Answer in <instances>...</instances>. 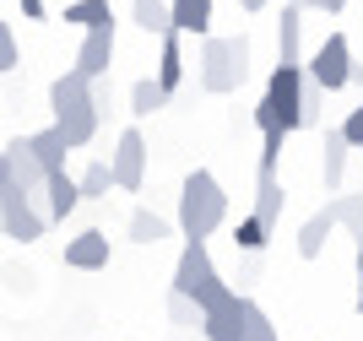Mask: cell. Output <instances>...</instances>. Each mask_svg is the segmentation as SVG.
<instances>
[{
  "label": "cell",
  "mask_w": 363,
  "mask_h": 341,
  "mask_svg": "<svg viewBox=\"0 0 363 341\" xmlns=\"http://www.w3.org/2000/svg\"><path fill=\"white\" fill-rule=\"evenodd\" d=\"M130 238H136V244H163V238H168V223L157 217V211L136 206V211H130Z\"/></svg>",
  "instance_id": "25"
},
{
  "label": "cell",
  "mask_w": 363,
  "mask_h": 341,
  "mask_svg": "<svg viewBox=\"0 0 363 341\" xmlns=\"http://www.w3.org/2000/svg\"><path fill=\"white\" fill-rule=\"evenodd\" d=\"M114 28H98L82 38V55H76V76L82 82H98V76H108V65H114Z\"/></svg>",
  "instance_id": "10"
},
{
  "label": "cell",
  "mask_w": 363,
  "mask_h": 341,
  "mask_svg": "<svg viewBox=\"0 0 363 341\" xmlns=\"http://www.w3.org/2000/svg\"><path fill=\"white\" fill-rule=\"evenodd\" d=\"M298 33H303V11L282 6V16H277V65H303L298 60Z\"/></svg>",
  "instance_id": "16"
},
{
  "label": "cell",
  "mask_w": 363,
  "mask_h": 341,
  "mask_svg": "<svg viewBox=\"0 0 363 341\" xmlns=\"http://www.w3.org/2000/svg\"><path fill=\"white\" fill-rule=\"evenodd\" d=\"M108 184H114V179H108V163L92 157V163L82 168V179H76V195H82V201H98V195H108Z\"/></svg>",
  "instance_id": "26"
},
{
  "label": "cell",
  "mask_w": 363,
  "mask_h": 341,
  "mask_svg": "<svg viewBox=\"0 0 363 341\" xmlns=\"http://www.w3.org/2000/svg\"><path fill=\"white\" fill-rule=\"evenodd\" d=\"M49 108H55V130H60L65 152L87 147L98 135V98H92V82H82L76 71L49 82Z\"/></svg>",
  "instance_id": "1"
},
{
  "label": "cell",
  "mask_w": 363,
  "mask_h": 341,
  "mask_svg": "<svg viewBox=\"0 0 363 341\" xmlns=\"http://www.w3.org/2000/svg\"><path fill=\"white\" fill-rule=\"evenodd\" d=\"M358 250H363V233H358Z\"/></svg>",
  "instance_id": "38"
},
{
  "label": "cell",
  "mask_w": 363,
  "mask_h": 341,
  "mask_svg": "<svg viewBox=\"0 0 363 341\" xmlns=\"http://www.w3.org/2000/svg\"><path fill=\"white\" fill-rule=\"evenodd\" d=\"M108 179L120 190H141V179H147V141H141V130H120L114 157H108Z\"/></svg>",
  "instance_id": "9"
},
{
  "label": "cell",
  "mask_w": 363,
  "mask_h": 341,
  "mask_svg": "<svg viewBox=\"0 0 363 341\" xmlns=\"http://www.w3.org/2000/svg\"><path fill=\"white\" fill-rule=\"evenodd\" d=\"M347 71H352V38L347 33H325V44L309 55V82L320 92H342L347 87Z\"/></svg>",
  "instance_id": "6"
},
{
  "label": "cell",
  "mask_w": 363,
  "mask_h": 341,
  "mask_svg": "<svg viewBox=\"0 0 363 341\" xmlns=\"http://www.w3.org/2000/svg\"><path fill=\"white\" fill-rule=\"evenodd\" d=\"M244 11H266V0H239Z\"/></svg>",
  "instance_id": "37"
},
{
  "label": "cell",
  "mask_w": 363,
  "mask_h": 341,
  "mask_svg": "<svg viewBox=\"0 0 363 341\" xmlns=\"http://www.w3.org/2000/svg\"><path fill=\"white\" fill-rule=\"evenodd\" d=\"M347 87H358V92H363V65H358V60H352V71H347Z\"/></svg>",
  "instance_id": "34"
},
{
  "label": "cell",
  "mask_w": 363,
  "mask_h": 341,
  "mask_svg": "<svg viewBox=\"0 0 363 341\" xmlns=\"http://www.w3.org/2000/svg\"><path fill=\"white\" fill-rule=\"evenodd\" d=\"M250 76V44L244 38H201V87L206 92H233Z\"/></svg>",
  "instance_id": "5"
},
{
  "label": "cell",
  "mask_w": 363,
  "mask_h": 341,
  "mask_svg": "<svg viewBox=\"0 0 363 341\" xmlns=\"http://www.w3.org/2000/svg\"><path fill=\"white\" fill-rule=\"evenodd\" d=\"M298 92H303V65H277L272 82H266V98L255 104L260 135L288 141V135L298 130Z\"/></svg>",
  "instance_id": "3"
},
{
  "label": "cell",
  "mask_w": 363,
  "mask_h": 341,
  "mask_svg": "<svg viewBox=\"0 0 363 341\" xmlns=\"http://www.w3.org/2000/svg\"><path fill=\"white\" fill-rule=\"evenodd\" d=\"M347 141H342V130H325V141H320V174H325V184H342V168H347Z\"/></svg>",
  "instance_id": "21"
},
{
  "label": "cell",
  "mask_w": 363,
  "mask_h": 341,
  "mask_svg": "<svg viewBox=\"0 0 363 341\" xmlns=\"http://www.w3.org/2000/svg\"><path fill=\"white\" fill-rule=\"evenodd\" d=\"M0 190H11V168H6V157H0Z\"/></svg>",
  "instance_id": "36"
},
{
  "label": "cell",
  "mask_w": 363,
  "mask_h": 341,
  "mask_svg": "<svg viewBox=\"0 0 363 341\" xmlns=\"http://www.w3.org/2000/svg\"><path fill=\"white\" fill-rule=\"evenodd\" d=\"M331 228H336V217H331V206H320L309 223L298 228V255L303 260H315L320 250H325V238H331Z\"/></svg>",
  "instance_id": "19"
},
{
  "label": "cell",
  "mask_w": 363,
  "mask_h": 341,
  "mask_svg": "<svg viewBox=\"0 0 363 341\" xmlns=\"http://www.w3.org/2000/svg\"><path fill=\"white\" fill-rule=\"evenodd\" d=\"M336 130H342V141H347V147H358V152H363V104L352 108V114L342 119V125H336Z\"/></svg>",
  "instance_id": "31"
},
{
  "label": "cell",
  "mask_w": 363,
  "mask_h": 341,
  "mask_svg": "<svg viewBox=\"0 0 363 341\" xmlns=\"http://www.w3.org/2000/svg\"><path fill=\"white\" fill-rule=\"evenodd\" d=\"M163 92H174L184 82V49H179V33H163V49H157V76H152Z\"/></svg>",
  "instance_id": "15"
},
{
  "label": "cell",
  "mask_w": 363,
  "mask_h": 341,
  "mask_svg": "<svg viewBox=\"0 0 363 341\" xmlns=\"http://www.w3.org/2000/svg\"><path fill=\"white\" fill-rule=\"evenodd\" d=\"M325 206H331V217H336L342 228H347L352 238L363 233V190H358V195H331Z\"/></svg>",
  "instance_id": "24"
},
{
  "label": "cell",
  "mask_w": 363,
  "mask_h": 341,
  "mask_svg": "<svg viewBox=\"0 0 363 341\" xmlns=\"http://www.w3.org/2000/svg\"><path fill=\"white\" fill-rule=\"evenodd\" d=\"M320 104H325V92L303 76V92H298V130H315V125H320Z\"/></svg>",
  "instance_id": "28"
},
{
  "label": "cell",
  "mask_w": 363,
  "mask_h": 341,
  "mask_svg": "<svg viewBox=\"0 0 363 341\" xmlns=\"http://www.w3.org/2000/svg\"><path fill=\"white\" fill-rule=\"evenodd\" d=\"M130 22H136L141 33H174L168 28V0H130Z\"/></svg>",
  "instance_id": "22"
},
{
  "label": "cell",
  "mask_w": 363,
  "mask_h": 341,
  "mask_svg": "<svg viewBox=\"0 0 363 341\" xmlns=\"http://www.w3.org/2000/svg\"><path fill=\"white\" fill-rule=\"evenodd\" d=\"M65 22H76V28H87V33L114 28V6H108V0H71V6H65Z\"/></svg>",
  "instance_id": "20"
},
{
  "label": "cell",
  "mask_w": 363,
  "mask_h": 341,
  "mask_svg": "<svg viewBox=\"0 0 363 341\" xmlns=\"http://www.w3.org/2000/svg\"><path fill=\"white\" fill-rule=\"evenodd\" d=\"M358 314H363V250H358Z\"/></svg>",
  "instance_id": "35"
},
{
  "label": "cell",
  "mask_w": 363,
  "mask_h": 341,
  "mask_svg": "<svg viewBox=\"0 0 363 341\" xmlns=\"http://www.w3.org/2000/svg\"><path fill=\"white\" fill-rule=\"evenodd\" d=\"M16 65H22V60H16V38H11V28L0 22V76L16 71Z\"/></svg>",
  "instance_id": "32"
},
{
  "label": "cell",
  "mask_w": 363,
  "mask_h": 341,
  "mask_svg": "<svg viewBox=\"0 0 363 341\" xmlns=\"http://www.w3.org/2000/svg\"><path fill=\"white\" fill-rule=\"evenodd\" d=\"M282 201H288V190L277 184V174H260V190H255V211H250V217H255V223L266 228V233H272V228L282 223Z\"/></svg>",
  "instance_id": "14"
},
{
  "label": "cell",
  "mask_w": 363,
  "mask_h": 341,
  "mask_svg": "<svg viewBox=\"0 0 363 341\" xmlns=\"http://www.w3.org/2000/svg\"><path fill=\"white\" fill-rule=\"evenodd\" d=\"M244 314H250V298L228 287L212 309L201 314V336H206V341H239L244 336Z\"/></svg>",
  "instance_id": "8"
},
{
  "label": "cell",
  "mask_w": 363,
  "mask_h": 341,
  "mask_svg": "<svg viewBox=\"0 0 363 341\" xmlns=\"http://www.w3.org/2000/svg\"><path fill=\"white\" fill-rule=\"evenodd\" d=\"M0 233L22 238V244L44 238V211L33 206V195H22L16 184H11V190H0Z\"/></svg>",
  "instance_id": "7"
},
{
  "label": "cell",
  "mask_w": 363,
  "mask_h": 341,
  "mask_svg": "<svg viewBox=\"0 0 363 341\" xmlns=\"http://www.w3.org/2000/svg\"><path fill=\"white\" fill-rule=\"evenodd\" d=\"M228 293V282H223V271L212 266V250L206 244H190L184 238V250H179V266H174V298H190L201 314L212 309L217 298Z\"/></svg>",
  "instance_id": "4"
},
{
  "label": "cell",
  "mask_w": 363,
  "mask_h": 341,
  "mask_svg": "<svg viewBox=\"0 0 363 341\" xmlns=\"http://www.w3.org/2000/svg\"><path fill=\"white\" fill-rule=\"evenodd\" d=\"M293 11H309V6H315V11H325V16H336L342 11V6H347V0H288Z\"/></svg>",
  "instance_id": "33"
},
{
  "label": "cell",
  "mask_w": 363,
  "mask_h": 341,
  "mask_svg": "<svg viewBox=\"0 0 363 341\" xmlns=\"http://www.w3.org/2000/svg\"><path fill=\"white\" fill-rule=\"evenodd\" d=\"M239 341H282V336H277V325H272V314L260 309L255 298H250V314H244V336Z\"/></svg>",
  "instance_id": "27"
},
{
  "label": "cell",
  "mask_w": 363,
  "mask_h": 341,
  "mask_svg": "<svg viewBox=\"0 0 363 341\" xmlns=\"http://www.w3.org/2000/svg\"><path fill=\"white\" fill-rule=\"evenodd\" d=\"M266 238H272V233H266V228H260L255 217H244V223L233 228V250H244V255H260V250H266Z\"/></svg>",
  "instance_id": "29"
},
{
  "label": "cell",
  "mask_w": 363,
  "mask_h": 341,
  "mask_svg": "<svg viewBox=\"0 0 363 341\" xmlns=\"http://www.w3.org/2000/svg\"><path fill=\"white\" fill-rule=\"evenodd\" d=\"M44 195H49V217H71V211L82 206V195H76V179L65 174V168L44 174Z\"/></svg>",
  "instance_id": "17"
},
{
  "label": "cell",
  "mask_w": 363,
  "mask_h": 341,
  "mask_svg": "<svg viewBox=\"0 0 363 341\" xmlns=\"http://www.w3.org/2000/svg\"><path fill=\"white\" fill-rule=\"evenodd\" d=\"M0 157H6V168H11V184H16L22 195H38V190H44V168L33 163L28 135H16V141H11L6 152H0Z\"/></svg>",
  "instance_id": "11"
},
{
  "label": "cell",
  "mask_w": 363,
  "mask_h": 341,
  "mask_svg": "<svg viewBox=\"0 0 363 341\" xmlns=\"http://www.w3.org/2000/svg\"><path fill=\"white\" fill-rule=\"evenodd\" d=\"M168 28L206 38V28H212V0H168Z\"/></svg>",
  "instance_id": "13"
},
{
  "label": "cell",
  "mask_w": 363,
  "mask_h": 341,
  "mask_svg": "<svg viewBox=\"0 0 363 341\" xmlns=\"http://www.w3.org/2000/svg\"><path fill=\"white\" fill-rule=\"evenodd\" d=\"M28 152H33V163L44 168V174L65 168V141H60V130H55V125H49V130H38V135H28Z\"/></svg>",
  "instance_id": "18"
},
{
  "label": "cell",
  "mask_w": 363,
  "mask_h": 341,
  "mask_svg": "<svg viewBox=\"0 0 363 341\" xmlns=\"http://www.w3.org/2000/svg\"><path fill=\"white\" fill-rule=\"evenodd\" d=\"M168 104V92L157 87V82H152V76H141L136 87H130V114L136 119H147V114H157V108Z\"/></svg>",
  "instance_id": "23"
},
{
  "label": "cell",
  "mask_w": 363,
  "mask_h": 341,
  "mask_svg": "<svg viewBox=\"0 0 363 341\" xmlns=\"http://www.w3.org/2000/svg\"><path fill=\"white\" fill-rule=\"evenodd\" d=\"M65 266H71V271H104L108 266V238L98 233V228L76 233L71 244H65Z\"/></svg>",
  "instance_id": "12"
},
{
  "label": "cell",
  "mask_w": 363,
  "mask_h": 341,
  "mask_svg": "<svg viewBox=\"0 0 363 341\" xmlns=\"http://www.w3.org/2000/svg\"><path fill=\"white\" fill-rule=\"evenodd\" d=\"M168 320H174V325H201V309L190 298H168Z\"/></svg>",
  "instance_id": "30"
},
{
  "label": "cell",
  "mask_w": 363,
  "mask_h": 341,
  "mask_svg": "<svg viewBox=\"0 0 363 341\" xmlns=\"http://www.w3.org/2000/svg\"><path fill=\"white\" fill-rule=\"evenodd\" d=\"M228 217V195L223 184H217V174H206V168H196V174L184 179V190H179V228L190 244H206V238L223 228Z\"/></svg>",
  "instance_id": "2"
}]
</instances>
